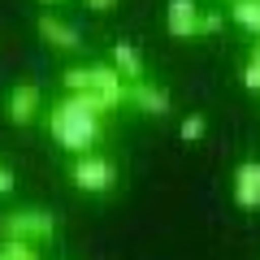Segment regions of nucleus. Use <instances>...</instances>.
<instances>
[{"mask_svg":"<svg viewBox=\"0 0 260 260\" xmlns=\"http://www.w3.org/2000/svg\"><path fill=\"white\" fill-rule=\"evenodd\" d=\"M230 18L256 39L260 35V0H234V5H230Z\"/></svg>","mask_w":260,"mask_h":260,"instance_id":"9b49d317","label":"nucleus"},{"mask_svg":"<svg viewBox=\"0 0 260 260\" xmlns=\"http://www.w3.org/2000/svg\"><path fill=\"white\" fill-rule=\"evenodd\" d=\"M65 178H70V186L83 195H113L121 182V165L117 156H109V152H87V156H74L70 160V169H65Z\"/></svg>","mask_w":260,"mask_h":260,"instance_id":"7ed1b4c3","label":"nucleus"},{"mask_svg":"<svg viewBox=\"0 0 260 260\" xmlns=\"http://www.w3.org/2000/svg\"><path fill=\"white\" fill-rule=\"evenodd\" d=\"M13 186H18V174L9 165H0V195H13Z\"/></svg>","mask_w":260,"mask_h":260,"instance_id":"dca6fc26","label":"nucleus"},{"mask_svg":"<svg viewBox=\"0 0 260 260\" xmlns=\"http://www.w3.org/2000/svg\"><path fill=\"white\" fill-rule=\"evenodd\" d=\"M61 87L70 95H83V91H95L104 104H109L113 113L126 104V78L113 70L109 61H87V65H70V70H61Z\"/></svg>","mask_w":260,"mask_h":260,"instance_id":"f03ea898","label":"nucleus"},{"mask_svg":"<svg viewBox=\"0 0 260 260\" xmlns=\"http://www.w3.org/2000/svg\"><path fill=\"white\" fill-rule=\"evenodd\" d=\"M83 5H91V9H95V13H109V9H113V5H117V0H83Z\"/></svg>","mask_w":260,"mask_h":260,"instance_id":"f3484780","label":"nucleus"},{"mask_svg":"<svg viewBox=\"0 0 260 260\" xmlns=\"http://www.w3.org/2000/svg\"><path fill=\"white\" fill-rule=\"evenodd\" d=\"M126 104H130V109H139L143 117H156V121L174 113V95H169L160 83H152V78L130 83V87H126Z\"/></svg>","mask_w":260,"mask_h":260,"instance_id":"423d86ee","label":"nucleus"},{"mask_svg":"<svg viewBox=\"0 0 260 260\" xmlns=\"http://www.w3.org/2000/svg\"><path fill=\"white\" fill-rule=\"evenodd\" d=\"M221 13H217V9H204V13H200V35H217V30H221Z\"/></svg>","mask_w":260,"mask_h":260,"instance_id":"4468645a","label":"nucleus"},{"mask_svg":"<svg viewBox=\"0 0 260 260\" xmlns=\"http://www.w3.org/2000/svg\"><path fill=\"white\" fill-rule=\"evenodd\" d=\"M251 56H260V35H256V44H251Z\"/></svg>","mask_w":260,"mask_h":260,"instance_id":"a211bd4d","label":"nucleus"},{"mask_svg":"<svg viewBox=\"0 0 260 260\" xmlns=\"http://www.w3.org/2000/svg\"><path fill=\"white\" fill-rule=\"evenodd\" d=\"M5 117L13 126H39V117H44V91H39V83H30V78L13 83L9 95H5Z\"/></svg>","mask_w":260,"mask_h":260,"instance_id":"39448f33","label":"nucleus"},{"mask_svg":"<svg viewBox=\"0 0 260 260\" xmlns=\"http://www.w3.org/2000/svg\"><path fill=\"white\" fill-rule=\"evenodd\" d=\"M109 65L117 70L121 78H126V83H139V78H148V61H143L139 44H130V39H117V44H113Z\"/></svg>","mask_w":260,"mask_h":260,"instance_id":"9d476101","label":"nucleus"},{"mask_svg":"<svg viewBox=\"0 0 260 260\" xmlns=\"http://www.w3.org/2000/svg\"><path fill=\"white\" fill-rule=\"evenodd\" d=\"M178 135H182L186 143H200L208 135V117H204V113H186V117L178 121Z\"/></svg>","mask_w":260,"mask_h":260,"instance_id":"f8f14e48","label":"nucleus"},{"mask_svg":"<svg viewBox=\"0 0 260 260\" xmlns=\"http://www.w3.org/2000/svg\"><path fill=\"white\" fill-rule=\"evenodd\" d=\"M35 30H39V39H44L52 52H83V35H78V26H70L65 18H56V13H39V22H35Z\"/></svg>","mask_w":260,"mask_h":260,"instance_id":"0eeeda50","label":"nucleus"},{"mask_svg":"<svg viewBox=\"0 0 260 260\" xmlns=\"http://www.w3.org/2000/svg\"><path fill=\"white\" fill-rule=\"evenodd\" d=\"M230 195L243 213H260V160H239L234 165Z\"/></svg>","mask_w":260,"mask_h":260,"instance_id":"6e6552de","label":"nucleus"},{"mask_svg":"<svg viewBox=\"0 0 260 260\" xmlns=\"http://www.w3.org/2000/svg\"><path fill=\"white\" fill-rule=\"evenodd\" d=\"M243 87L260 95V65H256V61H247V65H243Z\"/></svg>","mask_w":260,"mask_h":260,"instance_id":"2eb2a0df","label":"nucleus"},{"mask_svg":"<svg viewBox=\"0 0 260 260\" xmlns=\"http://www.w3.org/2000/svg\"><path fill=\"white\" fill-rule=\"evenodd\" d=\"M61 234V217L48 208H9L0 213V243H52Z\"/></svg>","mask_w":260,"mask_h":260,"instance_id":"20e7f679","label":"nucleus"},{"mask_svg":"<svg viewBox=\"0 0 260 260\" xmlns=\"http://www.w3.org/2000/svg\"><path fill=\"white\" fill-rule=\"evenodd\" d=\"M44 5H61V0H44Z\"/></svg>","mask_w":260,"mask_h":260,"instance_id":"6ab92c4d","label":"nucleus"},{"mask_svg":"<svg viewBox=\"0 0 260 260\" xmlns=\"http://www.w3.org/2000/svg\"><path fill=\"white\" fill-rule=\"evenodd\" d=\"M0 260H39L35 243H0Z\"/></svg>","mask_w":260,"mask_h":260,"instance_id":"ddd939ff","label":"nucleus"},{"mask_svg":"<svg viewBox=\"0 0 260 260\" xmlns=\"http://www.w3.org/2000/svg\"><path fill=\"white\" fill-rule=\"evenodd\" d=\"M109 121H113V109L100 100L95 91H83V95H56L52 104H44V135L65 152V156H87V152H100V143L109 139Z\"/></svg>","mask_w":260,"mask_h":260,"instance_id":"f257e3e1","label":"nucleus"},{"mask_svg":"<svg viewBox=\"0 0 260 260\" xmlns=\"http://www.w3.org/2000/svg\"><path fill=\"white\" fill-rule=\"evenodd\" d=\"M200 5L195 0H169V9H165V26L174 39H195L200 35Z\"/></svg>","mask_w":260,"mask_h":260,"instance_id":"1a4fd4ad","label":"nucleus"}]
</instances>
